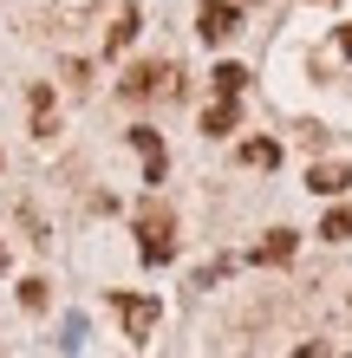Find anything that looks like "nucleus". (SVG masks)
Masks as SVG:
<instances>
[{
    "label": "nucleus",
    "mask_w": 352,
    "mask_h": 358,
    "mask_svg": "<svg viewBox=\"0 0 352 358\" xmlns=\"http://www.w3.org/2000/svg\"><path fill=\"white\" fill-rule=\"evenodd\" d=\"M111 306H118V320H124L131 339H150V326H157V313H163L150 293H111Z\"/></svg>",
    "instance_id": "2"
},
{
    "label": "nucleus",
    "mask_w": 352,
    "mask_h": 358,
    "mask_svg": "<svg viewBox=\"0 0 352 358\" xmlns=\"http://www.w3.org/2000/svg\"><path fill=\"white\" fill-rule=\"evenodd\" d=\"M248 261H255V267H281V261H294V228H274L267 241H255V248H248Z\"/></svg>",
    "instance_id": "6"
},
{
    "label": "nucleus",
    "mask_w": 352,
    "mask_h": 358,
    "mask_svg": "<svg viewBox=\"0 0 352 358\" xmlns=\"http://www.w3.org/2000/svg\"><path fill=\"white\" fill-rule=\"evenodd\" d=\"M235 124H241V104L235 98H216L209 111H202V131H209V137H229Z\"/></svg>",
    "instance_id": "8"
},
{
    "label": "nucleus",
    "mask_w": 352,
    "mask_h": 358,
    "mask_svg": "<svg viewBox=\"0 0 352 358\" xmlns=\"http://www.w3.org/2000/svg\"><path fill=\"white\" fill-rule=\"evenodd\" d=\"M320 235H326V241H352V202H346V208H333V215L320 222Z\"/></svg>",
    "instance_id": "12"
},
{
    "label": "nucleus",
    "mask_w": 352,
    "mask_h": 358,
    "mask_svg": "<svg viewBox=\"0 0 352 358\" xmlns=\"http://www.w3.org/2000/svg\"><path fill=\"white\" fill-rule=\"evenodd\" d=\"M131 143H137V157H143V182H163V170H170V163H163V137L150 131V124H137V131H131Z\"/></svg>",
    "instance_id": "5"
},
{
    "label": "nucleus",
    "mask_w": 352,
    "mask_h": 358,
    "mask_svg": "<svg viewBox=\"0 0 352 358\" xmlns=\"http://www.w3.org/2000/svg\"><path fill=\"white\" fill-rule=\"evenodd\" d=\"M33 137H52V92L33 85Z\"/></svg>",
    "instance_id": "11"
},
{
    "label": "nucleus",
    "mask_w": 352,
    "mask_h": 358,
    "mask_svg": "<svg viewBox=\"0 0 352 358\" xmlns=\"http://www.w3.org/2000/svg\"><path fill=\"white\" fill-rule=\"evenodd\" d=\"M137 255L150 261V267H163V261L176 255V215H170L163 202H150V208L137 215Z\"/></svg>",
    "instance_id": "1"
},
{
    "label": "nucleus",
    "mask_w": 352,
    "mask_h": 358,
    "mask_svg": "<svg viewBox=\"0 0 352 358\" xmlns=\"http://www.w3.org/2000/svg\"><path fill=\"white\" fill-rule=\"evenodd\" d=\"M241 163H248V170H274V163H281V143L274 137H248L241 143Z\"/></svg>",
    "instance_id": "9"
},
{
    "label": "nucleus",
    "mask_w": 352,
    "mask_h": 358,
    "mask_svg": "<svg viewBox=\"0 0 352 358\" xmlns=\"http://www.w3.org/2000/svg\"><path fill=\"white\" fill-rule=\"evenodd\" d=\"M0 273H7V248H0Z\"/></svg>",
    "instance_id": "17"
},
{
    "label": "nucleus",
    "mask_w": 352,
    "mask_h": 358,
    "mask_svg": "<svg viewBox=\"0 0 352 358\" xmlns=\"http://www.w3.org/2000/svg\"><path fill=\"white\" fill-rule=\"evenodd\" d=\"M307 189H320V196H346V189H352V163H314Z\"/></svg>",
    "instance_id": "7"
},
{
    "label": "nucleus",
    "mask_w": 352,
    "mask_h": 358,
    "mask_svg": "<svg viewBox=\"0 0 352 358\" xmlns=\"http://www.w3.org/2000/svg\"><path fill=\"white\" fill-rule=\"evenodd\" d=\"M320 352H326V345H320V339H307V345H300V352H294V358H320Z\"/></svg>",
    "instance_id": "15"
},
{
    "label": "nucleus",
    "mask_w": 352,
    "mask_h": 358,
    "mask_svg": "<svg viewBox=\"0 0 352 358\" xmlns=\"http://www.w3.org/2000/svg\"><path fill=\"white\" fill-rule=\"evenodd\" d=\"M131 33H137V7H124L118 13V27H111V39H105V46L118 52V46H131Z\"/></svg>",
    "instance_id": "13"
},
{
    "label": "nucleus",
    "mask_w": 352,
    "mask_h": 358,
    "mask_svg": "<svg viewBox=\"0 0 352 358\" xmlns=\"http://www.w3.org/2000/svg\"><path fill=\"white\" fill-rule=\"evenodd\" d=\"M20 306H33V313L46 306V280H20Z\"/></svg>",
    "instance_id": "14"
},
{
    "label": "nucleus",
    "mask_w": 352,
    "mask_h": 358,
    "mask_svg": "<svg viewBox=\"0 0 352 358\" xmlns=\"http://www.w3.org/2000/svg\"><path fill=\"white\" fill-rule=\"evenodd\" d=\"M339 52H346V59H352V27H339Z\"/></svg>",
    "instance_id": "16"
},
{
    "label": "nucleus",
    "mask_w": 352,
    "mask_h": 358,
    "mask_svg": "<svg viewBox=\"0 0 352 358\" xmlns=\"http://www.w3.org/2000/svg\"><path fill=\"white\" fill-rule=\"evenodd\" d=\"M235 27H241V7H235V0H202V7H196V33L209 39V46H222Z\"/></svg>",
    "instance_id": "3"
},
{
    "label": "nucleus",
    "mask_w": 352,
    "mask_h": 358,
    "mask_svg": "<svg viewBox=\"0 0 352 358\" xmlns=\"http://www.w3.org/2000/svg\"><path fill=\"white\" fill-rule=\"evenodd\" d=\"M118 92H124V98H157V92H176V66H157V59H150V66H131Z\"/></svg>",
    "instance_id": "4"
},
{
    "label": "nucleus",
    "mask_w": 352,
    "mask_h": 358,
    "mask_svg": "<svg viewBox=\"0 0 352 358\" xmlns=\"http://www.w3.org/2000/svg\"><path fill=\"white\" fill-rule=\"evenodd\" d=\"M209 78H216V98H241V85H248V66H235V59H222V66H216Z\"/></svg>",
    "instance_id": "10"
}]
</instances>
